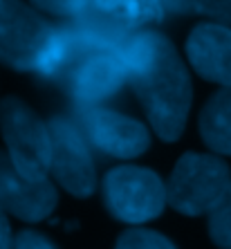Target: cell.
Returning a JSON list of instances; mask_svg holds the SVG:
<instances>
[{"label":"cell","instance_id":"1","mask_svg":"<svg viewBox=\"0 0 231 249\" xmlns=\"http://www.w3.org/2000/svg\"><path fill=\"white\" fill-rule=\"evenodd\" d=\"M122 50L128 65V83L155 135L164 142H178L186 128L193 99L184 61L166 36L150 29L135 34Z\"/></svg>","mask_w":231,"mask_h":249},{"label":"cell","instance_id":"2","mask_svg":"<svg viewBox=\"0 0 231 249\" xmlns=\"http://www.w3.org/2000/svg\"><path fill=\"white\" fill-rule=\"evenodd\" d=\"M41 9L54 12L56 16L76 23L99 43L108 47H124L135 34L144 32L146 25L164 16V2H38Z\"/></svg>","mask_w":231,"mask_h":249},{"label":"cell","instance_id":"3","mask_svg":"<svg viewBox=\"0 0 231 249\" xmlns=\"http://www.w3.org/2000/svg\"><path fill=\"white\" fill-rule=\"evenodd\" d=\"M231 186L229 164L220 155L184 153L166 182V202L178 213H211Z\"/></svg>","mask_w":231,"mask_h":249},{"label":"cell","instance_id":"4","mask_svg":"<svg viewBox=\"0 0 231 249\" xmlns=\"http://www.w3.org/2000/svg\"><path fill=\"white\" fill-rule=\"evenodd\" d=\"M0 135L12 164L29 180H47L52 162V135L25 101L5 97L0 101Z\"/></svg>","mask_w":231,"mask_h":249},{"label":"cell","instance_id":"5","mask_svg":"<svg viewBox=\"0 0 231 249\" xmlns=\"http://www.w3.org/2000/svg\"><path fill=\"white\" fill-rule=\"evenodd\" d=\"M104 204L119 222L139 227L155 220L166 207V184L144 166H115L104 178Z\"/></svg>","mask_w":231,"mask_h":249},{"label":"cell","instance_id":"6","mask_svg":"<svg viewBox=\"0 0 231 249\" xmlns=\"http://www.w3.org/2000/svg\"><path fill=\"white\" fill-rule=\"evenodd\" d=\"M54 27L20 2H0V61L18 72L38 70Z\"/></svg>","mask_w":231,"mask_h":249},{"label":"cell","instance_id":"7","mask_svg":"<svg viewBox=\"0 0 231 249\" xmlns=\"http://www.w3.org/2000/svg\"><path fill=\"white\" fill-rule=\"evenodd\" d=\"M47 124L52 135L50 175L70 196L90 197L97 186V168L88 139L79 126L65 117H52Z\"/></svg>","mask_w":231,"mask_h":249},{"label":"cell","instance_id":"8","mask_svg":"<svg viewBox=\"0 0 231 249\" xmlns=\"http://www.w3.org/2000/svg\"><path fill=\"white\" fill-rule=\"evenodd\" d=\"M76 126L92 148L117 160L139 157L150 146V135L144 124L104 106L79 108Z\"/></svg>","mask_w":231,"mask_h":249},{"label":"cell","instance_id":"9","mask_svg":"<svg viewBox=\"0 0 231 249\" xmlns=\"http://www.w3.org/2000/svg\"><path fill=\"white\" fill-rule=\"evenodd\" d=\"M65 88L79 108L101 106L128 83V65L122 47H99L81 58L68 76Z\"/></svg>","mask_w":231,"mask_h":249},{"label":"cell","instance_id":"10","mask_svg":"<svg viewBox=\"0 0 231 249\" xmlns=\"http://www.w3.org/2000/svg\"><path fill=\"white\" fill-rule=\"evenodd\" d=\"M56 189L50 180H29L0 151V204L25 222H41L56 207Z\"/></svg>","mask_w":231,"mask_h":249},{"label":"cell","instance_id":"11","mask_svg":"<svg viewBox=\"0 0 231 249\" xmlns=\"http://www.w3.org/2000/svg\"><path fill=\"white\" fill-rule=\"evenodd\" d=\"M186 58L197 74L231 88V27L200 23L186 38Z\"/></svg>","mask_w":231,"mask_h":249},{"label":"cell","instance_id":"12","mask_svg":"<svg viewBox=\"0 0 231 249\" xmlns=\"http://www.w3.org/2000/svg\"><path fill=\"white\" fill-rule=\"evenodd\" d=\"M200 135L215 155L231 157V88H220L200 112Z\"/></svg>","mask_w":231,"mask_h":249},{"label":"cell","instance_id":"13","mask_svg":"<svg viewBox=\"0 0 231 249\" xmlns=\"http://www.w3.org/2000/svg\"><path fill=\"white\" fill-rule=\"evenodd\" d=\"M209 236L220 249H231V186L209 213Z\"/></svg>","mask_w":231,"mask_h":249},{"label":"cell","instance_id":"14","mask_svg":"<svg viewBox=\"0 0 231 249\" xmlns=\"http://www.w3.org/2000/svg\"><path fill=\"white\" fill-rule=\"evenodd\" d=\"M115 249H178L166 236L144 229V227H130L117 238Z\"/></svg>","mask_w":231,"mask_h":249},{"label":"cell","instance_id":"15","mask_svg":"<svg viewBox=\"0 0 231 249\" xmlns=\"http://www.w3.org/2000/svg\"><path fill=\"white\" fill-rule=\"evenodd\" d=\"M166 9L193 12V16L209 18V23L231 27V2H166Z\"/></svg>","mask_w":231,"mask_h":249},{"label":"cell","instance_id":"16","mask_svg":"<svg viewBox=\"0 0 231 249\" xmlns=\"http://www.w3.org/2000/svg\"><path fill=\"white\" fill-rule=\"evenodd\" d=\"M14 249H56L50 238L34 229H23L14 236Z\"/></svg>","mask_w":231,"mask_h":249},{"label":"cell","instance_id":"17","mask_svg":"<svg viewBox=\"0 0 231 249\" xmlns=\"http://www.w3.org/2000/svg\"><path fill=\"white\" fill-rule=\"evenodd\" d=\"M0 249H14V236L7 220V211L0 204Z\"/></svg>","mask_w":231,"mask_h":249}]
</instances>
